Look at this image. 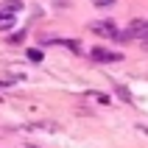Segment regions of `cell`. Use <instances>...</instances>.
I'll return each instance as SVG.
<instances>
[{
    "instance_id": "obj_6",
    "label": "cell",
    "mask_w": 148,
    "mask_h": 148,
    "mask_svg": "<svg viewBox=\"0 0 148 148\" xmlns=\"http://www.w3.org/2000/svg\"><path fill=\"white\" fill-rule=\"evenodd\" d=\"M11 25H14V14L0 11V28H11Z\"/></svg>"
},
{
    "instance_id": "obj_3",
    "label": "cell",
    "mask_w": 148,
    "mask_h": 148,
    "mask_svg": "<svg viewBox=\"0 0 148 148\" xmlns=\"http://www.w3.org/2000/svg\"><path fill=\"white\" fill-rule=\"evenodd\" d=\"M90 31H92V34H101V36H109V39H112V36L117 34V28L109 23V20H95V23H90Z\"/></svg>"
},
{
    "instance_id": "obj_7",
    "label": "cell",
    "mask_w": 148,
    "mask_h": 148,
    "mask_svg": "<svg viewBox=\"0 0 148 148\" xmlns=\"http://www.w3.org/2000/svg\"><path fill=\"white\" fill-rule=\"evenodd\" d=\"M117 95H120V98H123L126 103H132V92L126 90V87H120V84H117Z\"/></svg>"
},
{
    "instance_id": "obj_9",
    "label": "cell",
    "mask_w": 148,
    "mask_h": 148,
    "mask_svg": "<svg viewBox=\"0 0 148 148\" xmlns=\"http://www.w3.org/2000/svg\"><path fill=\"white\" fill-rule=\"evenodd\" d=\"M28 59H31V62H42V50H28Z\"/></svg>"
},
{
    "instance_id": "obj_1",
    "label": "cell",
    "mask_w": 148,
    "mask_h": 148,
    "mask_svg": "<svg viewBox=\"0 0 148 148\" xmlns=\"http://www.w3.org/2000/svg\"><path fill=\"white\" fill-rule=\"evenodd\" d=\"M92 62H101V64H115V62H123V53H115V50H106V48H92L90 50Z\"/></svg>"
},
{
    "instance_id": "obj_11",
    "label": "cell",
    "mask_w": 148,
    "mask_h": 148,
    "mask_svg": "<svg viewBox=\"0 0 148 148\" xmlns=\"http://www.w3.org/2000/svg\"><path fill=\"white\" fill-rule=\"evenodd\" d=\"M8 42H14V45H20V42H23V34H11V36H8Z\"/></svg>"
},
{
    "instance_id": "obj_13",
    "label": "cell",
    "mask_w": 148,
    "mask_h": 148,
    "mask_svg": "<svg viewBox=\"0 0 148 148\" xmlns=\"http://www.w3.org/2000/svg\"><path fill=\"white\" fill-rule=\"evenodd\" d=\"M23 148H39V145H23Z\"/></svg>"
},
{
    "instance_id": "obj_5",
    "label": "cell",
    "mask_w": 148,
    "mask_h": 148,
    "mask_svg": "<svg viewBox=\"0 0 148 148\" xmlns=\"http://www.w3.org/2000/svg\"><path fill=\"white\" fill-rule=\"evenodd\" d=\"M20 8H23V0H6L3 3V11H8V14L11 11H20Z\"/></svg>"
},
{
    "instance_id": "obj_12",
    "label": "cell",
    "mask_w": 148,
    "mask_h": 148,
    "mask_svg": "<svg viewBox=\"0 0 148 148\" xmlns=\"http://www.w3.org/2000/svg\"><path fill=\"white\" fill-rule=\"evenodd\" d=\"M56 3H62V6H67V3H70V0H56Z\"/></svg>"
},
{
    "instance_id": "obj_8",
    "label": "cell",
    "mask_w": 148,
    "mask_h": 148,
    "mask_svg": "<svg viewBox=\"0 0 148 148\" xmlns=\"http://www.w3.org/2000/svg\"><path fill=\"white\" fill-rule=\"evenodd\" d=\"M117 0H92V6H98V8H106V6H115Z\"/></svg>"
},
{
    "instance_id": "obj_4",
    "label": "cell",
    "mask_w": 148,
    "mask_h": 148,
    "mask_svg": "<svg viewBox=\"0 0 148 148\" xmlns=\"http://www.w3.org/2000/svg\"><path fill=\"white\" fill-rule=\"evenodd\" d=\"M84 98H90V101H98V103H109V101H112V98L106 95V92H95V90H87V92H84Z\"/></svg>"
},
{
    "instance_id": "obj_2",
    "label": "cell",
    "mask_w": 148,
    "mask_h": 148,
    "mask_svg": "<svg viewBox=\"0 0 148 148\" xmlns=\"http://www.w3.org/2000/svg\"><path fill=\"white\" fill-rule=\"evenodd\" d=\"M126 34H129V39H145L148 36V20L134 17L132 23H129V28H126Z\"/></svg>"
},
{
    "instance_id": "obj_14",
    "label": "cell",
    "mask_w": 148,
    "mask_h": 148,
    "mask_svg": "<svg viewBox=\"0 0 148 148\" xmlns=\"http://www.w3.org/2000/svg\"><path fill=\"white\" fill-rule=\"evenodd\" d=\"M143 42H145V45H148V36H145V39H143Z\"/></svg>"
},
{
    "instance_id": "obj_10",
    "label": "cell",
    "mask_w": 148,
    "mask_h": 148,
    "mask_svg": "<svg viewBox=\"0 0 148 148\" xmlns=\"http://www.w3.org/2000/svg\"><path fill=\"white\" fill-rule=\"evenodd\" d=\"M112 42H129V34H126V31H117L115 36H112Z\"/></svg>"
}]
</instances>
